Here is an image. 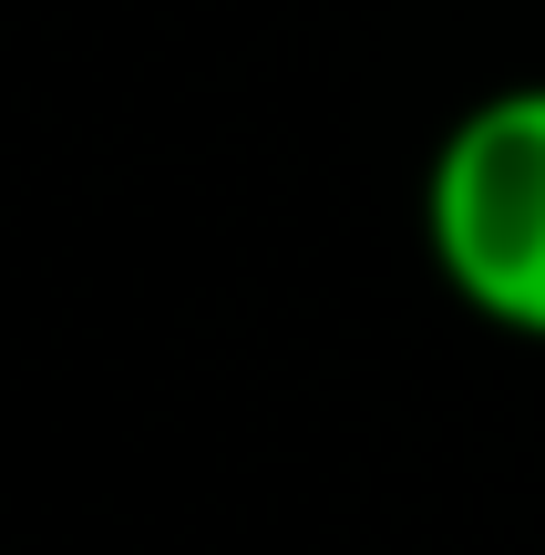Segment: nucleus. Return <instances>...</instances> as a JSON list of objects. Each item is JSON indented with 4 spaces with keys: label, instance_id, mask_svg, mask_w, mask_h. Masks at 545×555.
<instances>
[{
    "label": "nucleus",
    "instance_id": "f257e3e1",
    "mask_svg": "<svg viewBox=\"0 0 545 555\" xmlns=\"http://www.w3.org/2000/svg\"><path fill=\"white\" fill-rule=\"evenodd\" d=\"M423 258L484 330L545 339V82L464 103L423 165Z\"/></svg>",
    "mask_w": 545,
    "mask_h": 555
}]
</instances>
